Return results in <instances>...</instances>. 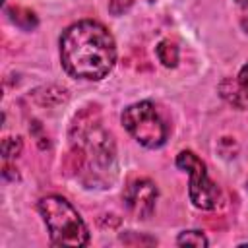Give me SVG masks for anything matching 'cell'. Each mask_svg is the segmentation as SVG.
<instances>
[{
    "instance_id": "obj_1",
    "label": "cell",
    "mask_w": 248,
    "mask_h": 248,
    "mask_svg": "<svg viewBox=\"0 0 248 248\" xmlns=\"http://www.w3.org/2000/svg\"><path fill=\"white\" fill-rule=\"evenodd\" d=\"M64 70L79 79H103L116 62V45L105 25L83 19L70 25L60 37Z\"/></svg>"
},
{
    "instance_id": "obj_2",
    "label": "cell",
    "mask_w": 248,
    "mask_h": 248,
    "mask_svg": "<svg viewBox=\"0 0 248 248\" xmlns=\"http://www.w3.org/2000/svg\"><path fill=\"white\" fill-rule=\"evenodd\" d=\"M70 140L72 149L66 157L68 172H89L95 180L103 172L114 169V140L101 122L99 107H85L76 114L70 128Z\"/></svg>"
},
{
    "instance_id": "obj_3",
    "label": "cell",
    "mask_w": 248,
    "mask_h": 248,
    "mask_svg": "<svg viewBox=\"0 0 248 248\" xmlns=\"http://www.w3.org/2000/svg\"><path fill=\"white\" fill-rule=\"evenodd\" d=\"M39 211L48 229L50 242L54 246H87L89 231L74 209V205L62 196H46L39 202Z\"/></svg>"
},
{
    "instance_id": "obj_4",
    "label": "cell",
    "mask_w": 248,
    "mask_h": 248,
    "mask_svg": "<svg viewBox=\"0 0 248 248\" xmlns=\"http://www.w3.org/2000/svg\"><path fill=\"white\" fill-rule=\"evenodd\" d=\"M122 124L130 132V136L143 147H161L167 140V126L149 101L126 107L122 112Z\"/></svg>"
},
{
    "instance_id": "obj_5",
    "label": "cell",
    "mask_w": 248,
    "mask_h": 248,
    "mask_svg": "<svg viewBox=\"0 0 248 248\" xmlns=\"http://www.w3.org/2000/svg\"><path fill=\"white\" fill-rule=\"evenodd\" d=\"M176 167L190 174L188 194H190L192 203L196 207H200V209H213V207H217L221 192H219L217 184L207 176L205 163L194 151L186 149V151H180L176 155Z\"/></svg>"
},
{
    "instance_id": "obj_6",
    "label": "cell",
    "mask_w": 248,
    "mask_h": 248,
    "mask_svg": "<svg viewBox=\"0 0 248 248\" xmlns=\"http://www.w3.org/2000/svg\"><path fill=\"white\" fill-rule=\"evenodd\" d=\"M157 186L147 178H136L132 180L124 190V203L130 213H134L140 219L151 217L157 202Z\"/></svg>"
},
{
    "instance_id": "obj_7",
    "label": "cell",
    "mask_w": 248,
    "mask_h": 248,
    "mask_svg": "<svg viewBox=\"0 0 248 248\" xmlns=\"http://www.w3.org/2000/svg\"><path fill=\"white\" fill-rule=\"evenodd\" d=\"M219 93L225 101H229L236 108H248V87L240 85L236 79H223L219 85Z\"/></svg>"
},
{
    "instance_id": "obj_8",
    "label": "cell",
    "mask_w": 248,
    "mask_h": 248,
    "mask_svg": "<svg viewBox=\"0 0 248 248\" xmlns=\"http://www.w3.org/2000/svg\"><path fill=\"white\" fill-rule=\"evenodd\" d=\"M6 14L10 16V19L17 25V27H21V29H25V31H31V29H35L37 27V16L31 12V10H27V8H19V6H14V8H8L6 10Z\"/></svg>"
},
{
    "instance_id": "obj_9",
    "label": "cell",
    "mask_w": 248,
    "mask_h": 248,
    "mask_svg": "<svg viewBox=\"0 0 248 248\" xmlns=\"http://www.w3.org/2000/svg\"><path fill=\"white\" fill-rule=\"evenodd\" d=\"M157 58H159V62H163V66L174 68L178 64V46L169 39L161 41L157 45Z\"/></svg>"
},
{
    "instance_id": "obj_10",
    "label": "cell",
    "mask_w": 248,
    "mask_h": 248,
    "mask_svg": "<svg viewBox=\"0 0 248 248\" xmlns=\"http://www.w3.org/2000/svg\"><path fill=\"white\" fill-rule=\"evenodd\" d=\"M176 244L178 246H196V248H202V246H207V238L200 231H184V232L178 234Z\"/></svg>"
},
{
    "instance_id": "obj_11",
    "label": "cell",
    "mask_w": 248,
    "mask_h": 248,
    "mask_svg": "<svg viewBox=\"0 0 248 248\" xmlns=\"http://www.w3.org/2000/svg\"><path fill=\"white\" fill-rule=\"evenodd\" d=\"M23 143L21 138H4L2 140V157L4 159H14L21 153Z\"/></svg>"
},
{
    "instance_id": "obj_12",
    "label": "cell",
    "mask_w": 248,
    "mask_h": 248,
    "mask_svg": "<svg viewBox=\"0 0 248 248\" xmlns=\"http://www.w3.org/2000/svg\"><path fill=\"white\" fill-rule=\"evenodd\" d=\"M120 240H122L124 244H128V246H138V244H157L155 238H151V236H136V232H132V231L120 234Z\"/></svg>"
},
{
    "instance_id": "obj_13",
    "label": "cell",
    "mask_w": 248,
    "mask_h": 248,
    "mask_svg": "<svg viewBox=\"0 0 248 248\" xmlns=\"http://www.w3.org/2000/svg\"><path fill=\"white\" fill-rule=\"evenodd\" d=\"M132 4H134V0H110L108 12L112 16H122L124 12H128L132 8Z\"/></svg>"
},
{
    "instance_id": "obj_14",
    "label": "cell",
    "mask_w": 248,
    "mask_h": 248,
    "mask_svg": "<svg viewBox=\"0 0 248 248\" xmlns=\"http://www.w3.org/2000/svg\"><path fill=\"white\" fill-rule=\"evenodd\" d=\"M236 81H238L240 85L248 87V64H244V66L240 68V72H238V78H236Z\"/></svg>"
},
{
    "instance_id": "obj_15",
    "label": "cell",
    "mask_w": 248,
    "mask_h": 248,
    "mask_svg": "<svg viewBox=\"0 0 248 248\" xmlns=\"http://www.w3.org/2000/svg\"><path fill=\"white\" fill-rule=\"evenodd\" d=\"M240 6H244V8H248V0H236Z\"/></svg>"
}]
</instances>
